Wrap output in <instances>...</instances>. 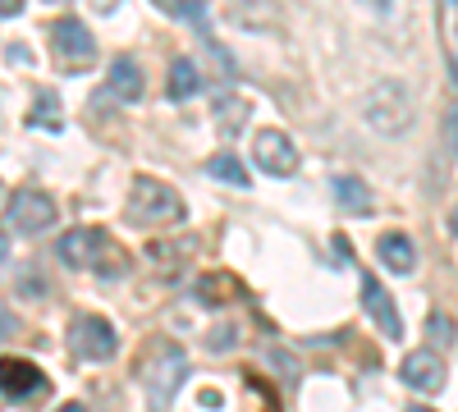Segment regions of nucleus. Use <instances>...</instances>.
<instances>
[{
	"label": "nucleus",
	"instance_id": "14",
	"mask_svg": "<svg viewBox=\"0 0 458 412\" xmlns=\"http://www.w3.org/2000/svg\"><path fill=\"white\" fill-rule=\"evenodd\" d=\"M105 82H111V92L120 101H138L143 97V69L128 60V55H120V60H111V74H105Z\"/></svg>",
	"mask_w": 458,
	"mask_h": 412
},
{
	"label": "nucleus",
	"instance_id": "4",
	"mask_svg": "<svg viewBox=\"0 0 458 412\" xmlns=\"http://www.w3.org/2000/svg\"><path fill=\"white\" fill-rule=\"evenodd\" d=\"M56 253H60V261L74 266V270H105V275H111V266H105V253H111V234H105V229L78 225V229L60 234Z\"/></svg>",
	"mask_w": 458,
	"mask_h": 412
},
{
	"label": "nucleus",
	"instance_id": "26",
	"mask_svg": "<svg viewBox=\"0 0 458 412\" xmlns=\"http://www.w3.org/2000/svg\"><path fill=\"white\" fill-rule=\"evenodd\" d=\"M60 412H88V408H83V403H65Z\"/></svg>",
	"mask_w": 458,
	"mask_h": 412
},
{
	"label": "nucleus",
	"instance_id": "6",
	"mask_svg": "<svg viewBox=\"0 0 458 412\" xmlns=\"http://www.w3.org/2000/svg\"><path fill=\"white\" fill-rule=\"evenodd\" d=\"M5 225L14 234H42L56 225V198H46L42 188H19L5 206Z\"/></svg>",
	"mask_w": 458,
	"mask_h": 412
},
{
	"label": "nucleus",
	"instance_id": "22",
	"mask_svg": "<svg viewBox=\"0 0 458 412\" xmlns=\"http://www.w3.org/2000/svg\"><path fill=\"white\" fill-rule=\"evenodd\" d=\"M271 367H280V376H284V380H293V376H299V367L289 362V353H284V348H276V353H271Z\"/></svg>",
	"mask_w": 458,
	"mask_h": 412
},
{
	"label": "nucleus",
	"instance_id": "20",
	"mask_svg": "<svg viewBox=\"0 0 458 412\" xmlns=\"http://www.w3.org/2000/svg\"><path fill=\"white\" fill-rule=\"evenodd\" d=\"M426 335H431V344H436V353H440V348H454V344H458V330H454V321H449L445 312H436V316L426 321Z\"/></svg>",
	"mask_w": 458,
	"mask_h": 412
},
{
	"label": "nucleus",
	"instance_id": "2",
	"mask_svg": "<svg viewBox=\"0 0 458 412\" xmlns=\"http://www.w3.org/2000/svg\"><path fill=\"white\" fill-rule=\"evenodd\" d=\"M128 215L138 220V225H179L183 220V198L170 183H160L151 175H138L133 188H128Z\"/></svg>",
	"mask_w": 458,
	"mask_h": 412
},
{
	"label": "nucleus",
	"instance_id": "5",
	"mask_svg": "<svg viewBox=\"0 0 458 412\" xmlns=\"http://www.w3.org/2000/svg\"><path fill=\"white\" fill-rule=\"evenodd\" d=\"M69 348L78 357H88V362H111V357L120 353V339H115V325L97 316V312H83V316H74L69 325Z\"/></svg>",
	"mask_w": 458,
	"mask_h": 412
},
{
	"label": "nucleus",
	"instance_id": "15",
	"mask_svg": "<svg viewBox=\"0 0 458 412\" xmlns=\"http://www.w3.org/2000/svg\"><path fill=\"white\" fill-rule=\"evenodd\" d=\"M202 92V74L193 60H170V78H166V97L170 101H193Z\"/></svg>",
	"mask_w": 458,
	"mask_h": 412
},
{
	"label": "nucleus",
	"instance_id": "11",
	"mask_svg": "<svg viewBox=\"0 0 458 412\" xmlns=\"http://www.w3.org/2000/svg\"><path fill=\"white\" fill-rule=\"evenodd\" d=\"M362 307L371 312V321L385 330V339H403V321H399V307L394 298L381 289V280H362Z\"/></svg>",
	"mask_w": 458,
	"mask_h": 412
},
{
	"label": "nucleus",
	"instance_id": "25",
	"mask_svg": "<svg viewBox=\"0 0 458 412\" xmlns=\"http://www.w3.org/2000/svg\"><path fill=\"white\" fill-rule=\"evenodd\" d=\"M10 261V238H5V229H0V266Z\"/></svg>",
	"mask_w": 458,
	"mask_h": 412
},
{
	"label": "nucleus",
	"instance_id": "16",
	"mask_svg": "<svg viewBox=\"0 0 458 412\" xmlns=\"http://www.w3.org/2000/svg\"><path fill=\"white\" fill-rule=\"evenodd\" d=\"M206 175L221 179V183H234V188H248V170H244V160H238L234 152H215L206 160Z\"/></svg>",
	"mask_w": 458,
	"mask_h": 412
},
{
	"label": "nucleus",
	"instance_id": "1",
	"mask_svg": "<svg viewBox=\"0 0 458 412\" xmlns=\"http://www.w3.org/2000/svg\"><path fill=\"white\" fill-rule=\"evenodd\" d=\"M362 115H367V124H371L376 133H385V137L408 133V128H413V115H417L408 82H399V78L376 82V88L367 92V101H362Z\"/></svg>",
	"mask_w": 458,
	"mask_h": 412
},
{
	"label": "nucleus",
	"instance_id": "24",
	"mask_svg": "<svg viewBox=\"0 0 458 412\" xmlns=\"http://www.w3.org/2000/svg\"><path fill=\"white\" fill-rule=\"evenodd\" d=\"M23 10V0H0V14H19Z\"/></svg>",
	"mask_w": 458,
	"mask_h": 412
},
{
	"label": "nucleus",
	"instance_id": "29",
	"mask_svg": "<svg viewBox=\"0 0 458 412\" xmlns=\"http://www.w3.org/2000/svg\"><path fill=\"white\" fill-rule=\"evenodd\" d=\"M408 412H431V408H422V403H417V408H408Z\"/></svg>",
	"mask_w": 458,
	"mask_h": 412
},
{
	"label": "nucleus",
	"instance_id": "21",
	"mask_svg": "<svg viewBox=\"0 0 458 412\" xmlns=\"http://www.w3.org/2000/svg\"><path fill=\"white\" fill-rule=\"evenodd\" d=\"M234 344H238V321H221V325L206 335V348H211V353H229Z\"/></svg>",
	"mask_w": 458,
	"mask_h": 412
},
{
	"label": "nucleus",
	"instance_id": "18",
	"mask_svg": "<svg viewBox=\"0 0 458 412\" xmlns=\"http://www.w3.org/2000/svg\"><path fill=\"white\" fill-rule=\"evenodd\" d=\"M166 14H175V19H183L188 27H206V10H202V0H156Z\"/></svg>",
	"mask_w": 458,
	"mask_h": 412
},
{
	"label": "nucleus",
	"instance_id": "12",
	"mask_svg": "<svg viewBox=\"0 0 458 412\" xmlns=\"http://www.w3.org/2000/svg\"><path fill=\"white\" fill-rule=\"evenodd\" d=\"M376 257L385 261V270H399V275H408L417 266V247L408 234H381V243H376Z\"/></svg>",
	"mask_w": 458,
	"mask_h": 412
},
{
	"label": "nucleus",
	"instance_id": "13",
	"mask_svg": "<svg viewBox=\"0 0 458 412\" xmlns=\"http://www.w3.org/2000/svg\"><path fill=\"white\" fill-rule=\"evenodd\" d=\"M330 188H335V202H339L344 211H353V215H371V206H376V202H371V188H367L358 175H335V183H330Z\"/></svg>",
	"mask_w": 458,
	"mask_h": 412
},
{
	"label": "nucleus",
	"instance_id": "9",
	"mask_svg": "<svg viewBox=\"0 0 458 412\" xmlns=\"http://www.w3.org/2000/svg\"><path fill=\"white\" fill-rule=\"evenodd\" d=\"M37 390H46V376L23 362V357H0V394L5 399H33Z\"/></svg>",
	"mask_w": 458,
	"mask_h": 412
},
{
	"label": "nucleus",
	"instance_id": "7",
	"mask_svg": "<svg viewBox=\"0 0 458 412\" xmlns=\"http://www.w3.org/2000/svg\"><path fill=\"white\" fill-rule=\"evenodd\" d=\"M252 160H257V170H266L271 179H289L299 170V147H293V137L284 128H261L252 137Z\"/></svg>",
	"mask_w": 458,
	"mask_h": 412
},
{
	"label": "nucleus",
	"instance_id": "23",
	"mask_svg": "<svg viewBox=\"0 0 458 412\" xmlns=\"http://www.w3.org/2000/svg\"><path fill=\"white\" fill-rule=\"evenodd\" d=\"M5 55H10V60H14V65H33V51H28V46H23V42H14V46H5Z\"/></svg>",
	"mask_w": 458,
	"mask_h": 412
},
{
	"label": "nucleus",
	"instance_id": "17",
	"mask_svg": "<svg viewBox=\"0 0 458 412\" xmlns=\"http://www.w3.org/2000/svg\"><path fill=\"white\" fill-rule=\"evenodd\" d=\"M248 120V101L238 97H215V128L221 133H238V124Z\"/></svg>",
	"mask_w": 458,
	"mask_h": 412
},
{
	"label": "nucleus",
	"instance_id": "10",
	"mask_svg": "<svg viewBox=\"0 0 458 412\" xmlns=\"http://www.w3.org/2000/svg\"><path fill=\"white\" fill-rule=\"evenodd\" d=\"M403 380L413 385V390H422V394H436V390H445V362H440V353L436 348H422V353H408L403 357Z\"/></svg>",
	"mask_w": 458,
	"mask_h": 412
},
{
	"label": "nucleus",
	"instance_id": "3",
	"mask_svg": "<svg viewBox=\"0 0 458 412\" xmlns=\"http://www.w3.org/2000/svg\"><path fill=\"white\" fill-rule=\"evenodd\" d=\"M183 376H188V353H183L179 344L156 348V357L143 367V385H147L151 412H166V408H170V399H175V390L183 385Z\"/></svg>",
	"mask_w": 458,
	"mask_h": 412
},
{
	"label": "nucleus",
	"instance_id": "19",
	"mask_svg": "<svg viewBox=\"0 0 458 412\" xmlns=\"http://www.w3.org/2000/svg\"><path fill=\"white\" fill-rule=\"evenodd\" d=\"M28 124H42V128H50V133H60V101L50 97V92H37V105H33Z\"/></svg>",
	"mask_w": 458,
	"mask_h": 412
},
{
	"label": "nucleus",
	"instance_id": "27",
	"mask_svg": "<svg viewBox=\"0 0 458 412\" xmlns=\"http://www.w3.org/2000/svg\"><path fill=\"white\" fill-rule=\"evenodd\" d=\"M449 229H454V234H458V211H454V215H449Z\"/></svg>",
	"mask_w": 458,
	"mask_h": 412
},
{
	"label": "nucleus",
	"instance_id": "8",
	"mask_svg": "<svg viewBox=\"0 0 458 412\" xmlns=\"http://www.w3.org/2000/svg\"><path fill=\"white\" fill-rule=\"evenodd\" d=\"M50 51H56L65 65L78 69V65H88L97 55V37L78 19H56V23H50Z\"/></svg>",
	"mask_w": 458,
	"mask_h": 412
},
{
	"label": "nucleus",
	"instance_id": "28",
	"mask_svg": "<svg viewBox=\"0 0 458 412\" xmlns=\"http://www.w3.org/2000/svg\"><path fill=\"white\" fill-rule=\"evenodd\" d=\"M46 5H69V0H46Z\"/></svg>",
	"mask_w": 458,
	"mask_h": 412
}]
</instances>
